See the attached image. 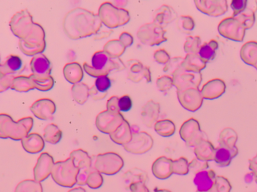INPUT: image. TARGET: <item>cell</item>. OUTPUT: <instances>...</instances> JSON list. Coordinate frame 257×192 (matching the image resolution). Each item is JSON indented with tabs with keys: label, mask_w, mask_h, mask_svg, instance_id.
I'll return each mask as SVG.
<instances>
[{
	"label": "cell",
	"mask_w": 257,
	"mask_h": 192,
	"mask_svg": "<svg viewBox=\"0 0 257 192\" xmlns=\"http://www.w3.org/2000/svg\"><path fill=\"white\" fill-rule=\"evenodd\" d=\"M33 124V119L31 117L24 118L16 122L10 116L2 115L0 121V136L3 139L22 140L29 134Z\"/></svg>",
	"instance_id": "1"
},
{
	"label": "cell",
	"mask_w": 257,
	"mask_h": 192,
	"mask_svg": "<svg viewBox=\"0 0 257 192\" xmlns=\"http://www.w3.org/2000/svg\"><path fill=\"white\" fill-rule=\"evenodd\" d=\"M80 170L69 157L64 161L55 162L51 176L59 185L72 188L77 183V177Z\"/></svg>",
	"instance_id": "2"
},
{
	"label": "cell",
	"mask_w": 257,
	"mask_h": 192,
	"mask_svg": "<svg viewBox=\"0 0 257 192\" xmlns=\"http://www.w3.org/2000/svg\"><path fill=\"white\" fill-rule=\"evenodd\" d=\"M99 16L101 21L110 29L125 25L131 20L130 13L126 9L114 7L110 3L102 5L99 9Z\"/></svg>",
	"instance_id": "3"
},
{
	"label": "cell",
	"mask_w": 257,
	"mask_h": 192,
	"mask_svg": "<svg viewBox=\"0 0 257 192\" xmlns=\"http://www.w3.org/2000/svg\"><path fill=\"white\" fill-rule=\"evenodd\" d=\"M166 33L167 31L163 27L152 22L142 25L138 31L137 36L141 43L154 47L167 41Z\"/></svg>",
	"instance_id": "4"
},
{
	"label": "cell",
	"mask_w": 257,
	"mask_h": 192,
	"mask_svg": "<svg viewBox=\"0 0 257 192\" xmlns=\"http://www.w3.org/2000/svg\"><path fill=\"white\" fill-rule=\"evenodd\" d=\"M124 162L120 155L115 152H106L97 155L94 163V168L101 173L113 175L120 171Z\"/></svg>",
	"instance_id": "5"
},
{
	"label": "cell",
	"mask_w": 257,
	"mask_h": 192,
	"mask_svg": "<svg viewBox=\"0 0 257 192\" xmlns=\"http://www.w3.org/2000/svg\"><path fill=\"white\" fill-rule=\"evenodd\" d=\"M119 62H120L119 61ZM119 62H116L110 58L108 55L104 51L95 53L91 59V67L90 75L94 77L108 76L109 73L113 70H117L125 67L119 65Z\"/></svg>",
	"instance_id": "6"
},
{
	"label": "cell",
	"mask_w": 257,
	"mask_h": 192,
	"mask_svg": "<svg viewBox=\"0 0 257 192\" xmlns=\"http://www.w3.org/2000/svg\"><path fill=\"white\" fill-rule=\"evenodd\" d=\"M180 135L188 147H190L194 148L201 140L207 139L204 132L201 130L199 122L194 118H191L183 123Z\"/></svg>",
	"instance_id": "7"
},
{
	"label": "cell",
	"mask_w": 257,
	"mask_h": 192,
	"mask_svg": "<svg viewBox=\"0 0 257 192\" xmlns=\"http://www.w3.org/2000/svg\"><path fill=\"white\" fill-rule=\"evenodd\" d=\"M218 31L223 38L237 42H242L245 35V29L235 17H227L220 22Z\"/></svg>",
	"instance_id": "8"
},
{
	"label": "cell",
	"mask_w": 257,
	"mask_h": 192,
	"mask_svg": "<svg viewBox=\"0 0 257 192\" xmlns=\"http://www.w3.org/2000/svg\"><path fill=\"white\" fill-rule=\"evenodd\" d=\"M174 86L178 91L184 90L190 88H199L203 80L201 72H189L180 68L172 76Z\"/></svg>",
	"instance_id": "9"
},
{
	"label": "cell",
	"mask_w": 257,
	"mask_h": 192,
	"mask_svg": "<svg viewBox=\"0 0 257 192\" xmlns=\"http://www.w3.org/2000/svg\"><path fill=\"white\" fill-rule=\"evenodd\" d=\"M124 120L121 112L113 113L106 110L99 114L95 123L100 132L109 135L115 131Z\"/></svg>",
	"instance_id": "10"
},
{
	"label": "cell",
	"mask_w": 257,
	"mask_h": 192,
	"mask_svg": "<svg viewBox=\"0 0 257 192\" xmlns=\"http://www.w3.org/2000/svg\"><path fill=\"white\" fill-rule=\"evenodd\" d=\"M153 145V137L146 131H139L133 132L131 140L123 147L128 152L142 154L149 151Z\"/></svg>",
	"instance_id": "11"
},
{
	"label": "cell",
	"mask_w": 257,
	"mask_h": 192,
	"mask_svg": "<svg viewBox=\"0 0 257 192\" xmlns=\"http://www.w3.org/2000/svg\"><path fill=\"white\" fill-rule=\"evenodd\" d=\"M179 102L183 108L190 112L199 110L203 104L204 98L199 88L177 91Z\"/></svg>",
	"instance_id": "12"
},
{
	"label": "cell",
	"mask_w": 257,
	"mask_h": 192,
	"mask_svg": "<svg viewBox=\"0 0 257 192\" xmlns=\"http://www.w3.org/2000/svg\"><path fill=\"white\" fill-rule=\"evenodd\" d=\"M194 3L200 12L210 17L221 16L228 11L226 0H196Z\"/></svg>",
	"instance_id": "13"
},
{
	"label": "cell",
	"mask_w": 257,
	"mask_h": 192,
	"mask_svg": "<svg viewBox=\"0 0 257 192\" xmlns=\"http://www.w3.org/2000/svg\"><path fill=\"white\" fill-rule=\"evenodd\" d=\"M55 162L52 155L48 152L41 153L34 168L35 180L41 182L51 175Z\"/></svg>",
	"instance_id": "14"
},
{
	"label": "cell",
	"mask_w": 257,
	"mask_h": 192,
	"mask_svg": "<svg viewBox=\"0 0 257 192\" xmlns=\"http://www.w3.org/2000/svg\"><path fill=\"white\" fill-rule=\"evenodd\" d=\"M128 79L134 82H139L145 79L147 83H150L151 73L150 68L145 66L140 61L132 59L128 62Z\"/></svg>",
	"instance_id": "15"
},
{
	"label": "cell",
	"mask_w": 257,
	"mask_h": 192,
	"mask_svg": "<svg viewBox=\"0 0 257 192\" xmlns=\"http://www.w3.org/2000/svg\"><path fill=\"white\" fill-rule=\"evenodd\" d=\"M226 89V84L223 80L214 79L206 82L200 90L204 99L213 100L221 97Z\"/></svg>",
	"instance_id": "16"
},
{
	"label": "cell",
	"mask_w": 257,
	"mask_h": 192,
	"mask_svg": "<svg viewBox=\"0 0 257 192\" xmlns=\"http://www.w3.org/2000/svg\"><path fill=\"white\" fill-rule=\"evenodd\" d=\"M160 114V104L151 99L142 108L141 117L142 122L146 127L152 128L158 121Z\"/></svg>",
	"instance_id": "17"
},
{
	"label": "cell",
	"mask_w": 257,
	"mask_h": 192,
	"mask_svg": "<svg viewBox=\"0 0 257 192\" xmlns=\"http://www.w3.org/2000/svg\"><path fill=\"white\" fill-rule=\"evenodd\" d=\"M153 22L165 28L177 20L178 15L175 10L168 5H163L153 13Z\"/></svg>",
	"instance_id": "18"
},
{
	"label": "cell",
	"mask_w": 257,
	"mask_h": 192,
	"mask_svg": "<svg viewBox=\"0 0 257 192\" xmlns=\"http://www.w3.org/2000/svg\"><path fill=\"white\" fill-rule=\"evenodd\" d=\"M173 159L165 156L158 158L152 165L154 175L159 179H167L173 174Z\"/></svg>",
	"instance_id": "19"
},
{
	"label": "cell",
	"mask_w": 257,
	"mask_h": 192,
	"mask_svg": "<svg viewBox=\"0 0 257 192\" xmlns=\"http://www.w3.org/2000/svg\"><path fill=\"white\" fill-rule=\"evenodd\" d=\"M216 174L212 169L197 173L194 177V184L197 186V191L206 192L213 188L215 184Z\"/></svg>",
	"instance_id": "20"
},
{
	"label": "cell",
	"mask_w": 257,
	"mask_h": 192,
	"mask_svg": "<svg viewBox=\"0 0 257 192\" xmlns=\"http://www.w3.org/2000/svg\"><path fill=\"white\" fill-rule=\"evenodd\" d=\"M23 148L27 152L38 153L44 149L45 143L43 136L38 133H31L21 140Z\"/></svg>",
	"instance_id": "21"
},
{
	"label": "cell",
	"mask_w": 257,
	"mask_h": 192,
	"mask_svg": "<svg viewBox=\"0 0 257 192\" xmlns=\"http://www.w3.org/2000/svg\"><path fill=\"white\" fill-rule=\"evenodd\" d=\"M109 135L114 143L124 146L132 138L133 132L130 123L125 120L115 131Z\"/></svg>",
	"instance_id": "22"
},
{
	"label": "cell",
	"mask_w": 257,
	"mask_h": 192,
	"mask_svg": "<svg viewBox=\"0 0 257 192\" xmlns=\"http://www.w3.org/2000/svg\"><path fill=\"white\" fill-rule=\"evenodd\" d=\"M242 61L257 70V42L250 41L242 45L240 52Z\"/></svg>",
	"instance_id": "23"
},
{
	"label": "cell",
	"mask_w": 257,
	"mask_h": 192,
	"mask_svg": "<svg viewBox=\"0 0 257 192\" xmlns=\"http://www.w3.org/2000/svg\"><path fill=\"white\" fill-rule=\"evenodd\" d=\"M237 153L238 149L236 147L228 148L219 146L215 148L214 160L218 166L226 167L230 164L232 158L235 157Z\"/></svg>",
	"instance_id": "24"
},
{
	"label": "cell",
	"mask_w": 257,
	"mask_h": 192,
	"mask_svg": "<svg viewBox=\"0 0 257 192\" xmlns=\"http://www.w3.org/2000/svg\"><path fill=\"white\" fill-rule=\"evenodd\" d=\"M215 148L208 139L201 140L194 147V153L197 159L203 161L214 160Z\"/></svg>",
	"instance_id": "25"
},
{
	"label": "cell",
	"mask_w": 257,
	"mask_h": 192,
	"mask_svg": "<svg viewBox=\"0 0 257 192\" xmlns=\"http://www.w3.org/2000/svg\"><path fill=\"white\" fill-rule=\"evenodd\" d=\"M206 64L198 54H187L183 61L182 68L189 72H201L206 67Z\"/></svg>",
	"instance_id": "26"
},
{
	"label": "cell",
	"mask_w": 257,
	"mask_h": 192,
	"mask_svg": "<svg viewBox=\"0 0 257 192\" xmlns=\"http://www.w3.org/2000/svg\"><path fill=\"white\" fill-rule=\"evenodd\" d=\"M70 158L80 170L91 168L92 159L88 153L83 149H78L73 150L70 153Z\"/></svg>",
	"instance_id": "27"
},
{
	"label": "cell",
	"mask_w": 257,
	"mask_h": 192,
	"mask_svg": "<svg viewBox=\"0 0 257 192\" xmlns=\"http://www.w3.org/2000/svg\"><path fill=\"white\" fill-rule=\"evenodd\" d=\"M218 47V41L214 39L211 40L209 42H205L201 45L198 54L200 58L207 63L213 60L216 56V51Z\"/></svg>",
	"instance_id": "28"
},
{
	"label": "cell",
	"mask_w": 257,
	"mask_h": 192,
	"mask_svg": "<svg viewBox=\"0 0 257 192\" xmlns=\"http://www.w3.org/2000/svg\"><path fill=\"white\" fill-rule=\"evenodd\" d=\"M149 179L148 173L138 168L131 169L123 176V182L126 189L133 182L144 181L147 183Z\"/></svg>",
	"instance_id": "29"
},
{
	"label": "cell",
	"mask_w": 257,
	"mask_h": 192,
	"mask_svg": "<svg viewBox=\"0 0 257 192\" xmlns=\"http://www.w3.org/2000/svg\"><path fill=\"white\" fill-rule=\"evenodd\" d=\"M237 139V135L232 128H225L219 134L218 142L220 147L232 148L235 147Z\"/></svg>",
	"instance_id": "30"
},
{
	"label": "cell",
	"mask_w": 257,
	"mask_h": 192,
	"mask_svg": "<svg viewBox=\"0 0 257 192\" xmlns=\"http://www.w3.org/2000/svg\"><path fill=\"white\" fill-rule=\"evenodd\" d=\"M31 70L35 74L40 75L49 74L50 62L44 55H39L31 61Z\"/></svg>",
	"instance_id": "31"
},
{
	"label": "cell",
	"mask_w": 257,
	"mask_h": 192,
	"mask_svg": "<svg viewBox=\"0 0 257 192\" xmlns=\"http://www.w3.org/2000/svg\"><path fill=\"white\" fill-rule=\"evenodd\" d=\"M154 130L157 133L163 137H170L176 132V125L169 119H163L156 122Z\"/></svg>",
	"instance_id": "32"
},
{
	"label": "cell",
	"mask_w": 257,
	"mask_h": 192,
	"mask_svg": "<svg viewBox=\"0 0 257 192\" xmlns=\"http://www.w3.org/2000/svg\"><path fill=\"white\" fill-rule=\"evenodd\" d=\"M256 10L257 4L251 7H247L244 12L235 17L245 30L250 29L254 25L255 21V13Z\"/></svg>",
	"instance_id": "33"
},
{
	"label": "cell",
	"mask_w": 257,
	"mask_h": 192,
	"mask_svg": "<svg viewBox=\"0 0 257 192\" xmlns=\"http://www.w3.org/2000/svg\"><path fill=\"white\" fill-rule=\"evenodd\" d=\"M62 135V131L58 126L52 123L45 127L43 138L47 142L56 144L61 141Z\"/></svg>",
	"instance_id": "34"
},
{
	"label": "cell",
	"mask_w": 257,
	"mask_h": 192,
	"mask_svg": "<svg viewBox=\"0 0 257 192\" xmlns=\"http://www.w3.org/2000/svg\"><path fill=\"white\" fill-rule=\"evenodd\" d=\"M126 47L120 40L109 41L105 45L103 51L106 53L111 59H117L125 52Z\"/></svg>",
	"instance_id": "35"
},
{
	"label": "cell",
	"mask_w": 257,
	"mask_h": 192,
	"mask_svg": "<svg viewBox=\"0 0 257 192\" xmlns=\"http://www.w3.org/2000/svg\"><path fill=\"white\" fill-rule=\"evenodd\" d=\"M176 25L177 30L181 33L190 35L195 27V22L190 16H181L178 17Z\"/></svg>",
	"instance_id": "36"
},
{
	"label": "cell",
	"mask_w": 257,
	"mask_h": 192,
	"mask_svg": "<svg viewBox=\"0 0 257 192\" xmlns=\"http://www.w3.org/2000/svg\"><path fill=\"white\" fill-rule=\"evenodd\" d=\"M15 192H43V188L41 182L35 179H26L17 185Z\"/></svg>",
	"instance_id": "37"
},
{
	"label": "cell",
	"mask_w": 257,
	"mask_h": 192,
	"mask_svg": "<svg viewBox=\"0 0 257 192\" xmlns=\"http://www.w3.org/2000/svg\"><path fill=\"white\" fill-rule=\"evenodd\" d=\"M201 39L199 36H188L183 49L187 54H198L201 47Z\"/></svg>",
	"instance_id": "38"
},
{
	"label": "cell",
	"mask_w": 257,
	"mask_h": 192,
	"mask_svg": "<svg viewBox=\"0 0 257 192\" xmlns=\"http://www.w3.org/2000/svg\"><path fill=\"white\" fill-rule=\"evenodd\" d=\"M172 171L173 173L180 175H185L189 172V162L188 159L181 157L177 159L173 160Z\"/></svg>",
	"instance_id": "39"
},
{
	"label": "cell",
	"mask_w": 257,
	"mask_h": 192,
	"mask_svg": "<svg viewBox=\"0 0 257 192\" xmlns=\"http://www.w3.org/2000/svg\"><path fill=\"white\" fill-rule=\"evenodd\" d=\"M23 67V62L20 57L11 56L4 65L5 72L7 74H13L19 72Z\"/></svg>",
	"instance_id": "40"
},
{
	"label": "cell",
	"mask_w": 257,
	"mask_h": 192,
	"mask_svg": "<svg viewBox=\"0 0 257 192\" xmlns=\"http://www.w3.org/2000/svg\"><path fill=\"white\" fill-rule=\"evenodd\" d=\"M104 180L102 173L96 170L95 168L90 172L87 184L91 189H98L102 186Z\"/></svg>",
	"instance_id": "41"
},
{
	"label": "cell",
	"mask_w": 257,
	"mask_h": 192,
	"mask_svg": "<svg viewBox=\"0 0 257 192\" xmlns=\"http://www.w3.org/2000/svg\"><path fill=\"white\" fill-rule=\"evenodd\" d=\"M184 58L182 57H175L172 58L165 65L163 71L167 74L172 76L174 72L182 68V65Z\"/></svg>",
	"instance_id": "42"
},
{
	"label": "cell",
	"mask_w": 257,
	"mask_h": 192,
	"mask_svg": "<svg viewBox=\"0 0 257 192\" xmlns=\"http://www.w3.org/2000/svg\"><path fill=\"white\" fill-rule=\"evenodd\" d=\"M111 86V81L108 76L99 77L95 80V89L101 94L106 95Z\"/></svg>",
	"instance_id": "43"
},
{
	"label": "cell",
	"mask_w": 257,
	"mask_h": 192,
	"mask_svg": "<svg viewBox=\"0 0 257 192\" xmlns=\"http://www.w3.org/2000/svg\"><path fill=\"white\" fill-rule=\"evenodd\" d=\"M156 84L158 89L161 92H167L174 86L173 77L169 75L161 76L158 78Z\"/></svg>",
	"instance_id": "44"
},
{
	"label": "cell",
	"mask_w": 257,
	"mask_h": 192,
	"mask_svg": "<svg viewBox=\"0 0 257 192\" xmlns=\"http://www.w3.org/2000/svg\"><path fill=\"white\" fill-rule=\"evenodd\" d=\"M209 166L208 162L201 161L195 158L189 162V169L195 175L197 174L201 171L208 170Z\"/></svg>",
	"instance_id": "45"
},
{
	"label": "cell",
	"mask_w": 257,
	"mask_h": 192,
	"mask_svg": "<svg viewBox=\"0 0 257 192\" xmlns=\"http://www.w3.org/2000/svg\"><path fill=\"white\" fill-rule=\"evenodd\" d=\"M248 3L247 0H232L230 5L233 11L232 17H235L244 12L248 6Z\"/></svg>",
	"instance_id": "46"
},
{
	"label": "cell",
	"mask_w": 257,
	"mask_h": 192,
	"mask_svg": "<svg viewBox=\"0 0 257 192\" xmlns=\"http://www.w3.org/2000/svg\"><path fill=\"white\" fill-rule=\"evenodd\" d=\"M154 58L155 60L160 65H166V64L171 59V56L166 50L164 49H160L154 53Z\"/></svg>",
	"instance_id": "47"
},
{
	"label": "cell",
	"mask_w": 257,
	"mask_h": 192,
	"mask_svg": "<svg viewBox=\"0 0 257 192\" xmlns=\"http://www.w3.org/2000/svg\"><path fill=\"white\" fill-rule=\"evenodd\" d=\"M118 106L119 111L122 112L130 111L133 106V102L130 96L128 95H123L118 99Z\"/></svg>",
	"instance_id": "48"
},
{
	"label": "cell",
	"mask_w": 257,
	"mask_h": 192,
	"mask_svg": "<svg viewBox=\"0 0 257 192\" xmlns=\"http://www.w3.org/2000/svg\"><path fill=\"white\" fill-rule=\"evenodd\" d=\"M127 189L131 192H150L149 189L144 181L135 182L128 186Z\"/></svg>",
	"instance_id": "49"
},
{
	"label": "cell",
	"mask_w": 257,
	"mask_h": 192,
	"mask_svg": "<svg viewBox=\"0 0 257 192\" xmlns=\"http://www.w3.org/2000/svg\"><path fill=\"white\" fill-rule=\"evenodd\" d=\"M92 168L86 169V170H81L78 174L77 177V184L80 186H84L87 184L88 176L90 172L92 170Z\"/></svg>",
	"instance_id": "50"
},
{
	"label": "cell",
	"mask_w": 257,
	"mask_h": 192,
	"mask_svg": "<svg viewBox=\"0 0 257 192\" xmlns=\"http://www.w3.org/2000/svg\"><path fill=\"white\" fill-rule=\"evenodd\" d=\"M118 99L119 98L116 97V96H114V97H112L110 98L107 102V110L113 113L120 112V111H119L118 106Z\"/></svg>",
	"instance_id": "51"
},
{
	"label": "cell",
	"mask_w": 257,
	"mask_h": 192,
	"mask_svg": "<svg viewBox=\"0 0 257 192\" xmlns=\"http://www.w3.org/2000/svg\"><path fill=\"white\" fill-rule=\"evenodd\" d=\"M119 40L126 48L131 47L133 44V41H134L132 35L130 33H126V32L120 35Z\"/></svg>",
	"instance_id": "52"
},
{
	"label": "cell",
	"mask_w": 257,
	"mask_h": 192,
	"mask_svg": "<svg viewBox=\"0 0 257 192\" xmlns=\"http://www.w3.org/2000/svg\"><path fill=\"white\" fill-rule=\"evenodd\" d=\"M249 168L255 178H257V154L253 159L249 160Z\"/></svg>",
	"instance_id": "53"
},
{
	"label": "cell",
	"mask_w": 257,
	"mask_h": 192,
	"mask_svg": "<svg viewBox=\"0 0 257 192\" xmlns=\"http://www.w3.org/2000/svg\"><path fill=\"white\" fill-rule=\"evenodd\" d=\"M68 192H87L86 189L84 188H82L81 186L76 187V188H73L70 190H68Z\"/></svg>",
	"instance_id": "54"
},
{
	"label": "cell",
	"mask_w": 257,
	"mask_h": 192,
	"mask_svg": "<svg viewBox=\"0 0 257 192\" xmlns=\"http://www.w3.org/2000/svg\"><path fill=\"white\" fill-rule=\"evenodd\" d=\"M196 192H198V191H196ZM206 192H219V191H218L217 188H215V187L214 185V186H213V188L212 189H211L209 191H206Z\"/></svg>",
	"instance_id": "55"
},
{
	"label": "cell",
	"mask_w": 257,
	"mask_h": 192,
	"mask_svg": "<svg viewBox=\"0 0 257 192\" xmlns=\"http://www.w3.org/2000/svg\"><path fill=\"white\" fill-rule=\"evenodd\" d=\"M154 192H172L167 189H158L157 190L155 191Z\"/></svg>",
	"instance_id": "56"
},
{
	"label": "cell",
	"mask_w": 257,
	"mask_h": 192,
	"mask_svg": "<svg viewBox=\"0 0 257 192\" xmlns=\"http://www.w3.org/2000/svg\"><path fill=\"white\" fill-rule=\"evenodd\" d=\"M255 179H255V181H256V183H257V178H255Z\"/></svg>",
	"instance_id": "57"
}]
</instances>
